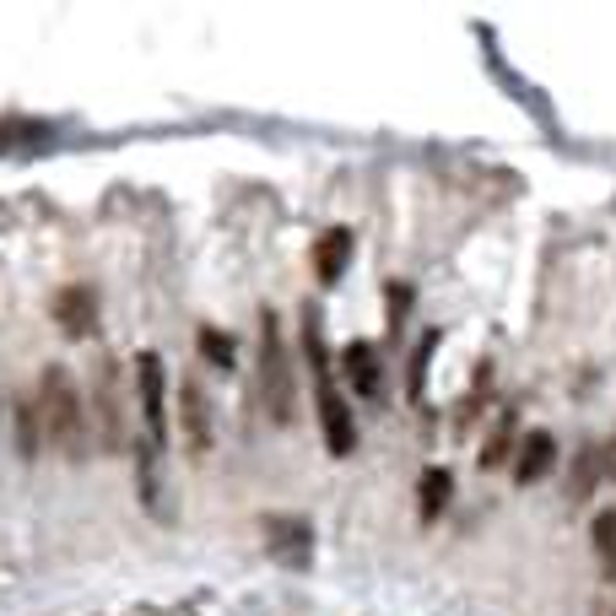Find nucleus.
Returning a JSON list of instances; mask_svg holds the SVG:
<instances>
[{
	"mask_svg": "<svg viewBox=\"0 0 616 616\" xmlns=\"http://www.w3.org/2000/svg\"><path fill=\"white\" fill-rule=\"evenodd\" d=\"M433 346H438V335H427V341H422V352L411 357V390H416V395H422V373H427V357H433Z\"/></svg>",
	"mask_w": 616,
	"mask_h": 616,
	"instance_id": "obj_14",
	"label": "nucleus"
},
{
	"mask_svg": "<svg viewBox=\"0 0 616 616\" xmlns=\"http://www.w3.org/2000/svg\"><path fill=\"white\" fill-rule=\"evenodd\" d=\"M135 384H141L147 427H152V438L163 444V357H158V352H141V357H135Z\"/></svg>",
	"mask_w": 616,
	"mask_h": 616,
	"instance_id": "obj_4",
	"label": "nucleus"
},
{
	"mask_svg": "<svg viewBox=\"0 0 616 616\" xmlns=\"http://www.w3.org/2000/svg\"><path fill=\"white\" fill-rule=\"evenodd\" d=\"M450 493H454V476L433 465V471L422 476V493H416V503H422V519H438V514H444V503H450Z\"/></svg>",
	"mask_w": 616,
	"mask_h": 616,
	"instance_id": "obj_11",
	"label": "nucleus"
},
{
	"mask_svg": "<svg viewBox=\"0 0 616 616\" xmlns=\"http://www.w3.org/2000/svg\"><path fill=\"white\" fill-rule=\"evenodd\" d=\"M201 352H211L216 368H233V335L216 325H201Z\"/></svg>",
	"mask_w": 616,
	"mask_h": 616,
	"instance_id": "obj_12",
	"label": "nucleus"
},
{
	"mask_svg": "<svg viewBox=\"0 0 616 616\" xmlns=\"http://www.w3.org/2000/svg\"><path fill=\"white\" fill-rule=\"evenodd\" d=\"M260 390H265V411L271 422H292V368H287V341H282V320L260 314Z\"/></svg>",
	"mask_w": 616,
	"mask_h": 616,
	"instance_id": "obj_3",
	"label": "nucleus"
},
{
	"mask_svg": "<svg viewBox=\"0 0 616 616\" xmlns=\"http://www.w3.org/2000/svg\"><path fill=\"white\" fill-rule=\"evenodd\" d=\"M341 363H346V378H352L357 395H378V352H373V341H352Z\"/></svg>",
	"mask_w": 616,
	"mask_h": 616,
	"instance_id": "obj_7",
	"label": "nucleus"
},
{
	"mask_svg": "<svg viewBox=\"0 0 616 616\" xmlns=\"http://www.w3.org/2000/svg\"><path fill=\"white\" fill-rule=\"evenodd\" d=\"M179 406H184V444H190V454H201L205 444H211V416H205L201 384H184V390H179Z\"/></svg>",
	"mask_w": 616,
	"mask_h": 616,
	"instance_id": "obj_5",
	"label": "nucleus"
},
{
	"mask_svg": "<svg viewBox=\"0 0 616 616\" xmlns=\"http://www.w3.org/2000/svg\"><path fill=\"white\" fill-rule=\"evenodd\" d=\"M552 460H557L552 433H531V438H525V450H519V460H514V476L531 487V482H541V476L552 471Z\"/></svg>",
	"mask_w": 616,
	"mask_h": 616,
	"instance_id": "obj_8",
	"label": "nucleus"
},
{
	"mask_svg": "<svg viewBox=\"0 0 616 616\" xmlns=\"http://www.w3.org/2000/svg\"><path fill=\"white\" fill-rule=\"evenodd\" d=\"M595 546H600V557H606V574H616V508H606V514L595 519Z\"/></svg>",
	"mask_w": 616,
	"mask_h": 616,
	"instance_id": "obj_13",
	"label": "nucleus"
},
{
	"mask_svg": "<svg viewBox=\"0 0 616 616\" xmlns=\"http://www.w3.org/2000/svg\"><path fill=\"white\" fill-rule=\"evenodd\" d=\"M503 450H508V422H497V433L487 438V450H482V465H497V460H503Z\"/></svg>",
	"mask_w": 616,
	"mask_h": 616,
	"instance_id": "obj_15",
	"label": "nucleus"
},
{
	"mask_svg": "<svg viewBox=\"0 0 616 616\" xmlns=\"http://www.w3.org/2000/svg\"><path fill=\"white\" fill-rule=\"evenodd\" d=\"M39 411H43V433L65 454H82V395H77V378L65 368H43Z\"/></svg>",
	"mask_w": 616,
	"mask_h": 616,
	"instance_id": "obj_1",
	"label": "nucleus"
},
{
	"mask_svg": "<svg viewBox=\"0 0 616 616\" xmlns=\"http://www.w3.org/2000/svg\"><path fill=\"white\" fill-rule=\"evenodd\" d=\"M54 314H60V325L65 330H92V292L87 287H65L60 292V303H54Z\"/></svg>",
	"mask_w": 616,
	"mask_h": 616,
	"instance_id": "obj_10",
	"label": "nucleus"
},
{
	"mask_svg": "<svg viewBox=\"0 0 616 616\" xmlns=\"http://www.w3.org/2000/svg\"><path fill=\"white\" fill-rule=\"evenodd\" d=\"M303 341H309V368H314V390H320L325 450L330 454H352V444H357V433H352V411H346V401H341V395H335V384H330V357H325V341H320L314 314L303 320Z\"/></svg>",
	"mask_w": 616,
	"mask_h": 616,
	"instance_id": "obj_2",
	"label": "nucleus"
},
{
	"mask_svg": "<svg viewBox=\"0 0 616 616\" xmlns=\"http://www.w3.org/2000/svg\"><path fill=\"white\" fill-rule=\"evenodd\" d=\"M346 254H352V233H346V228L320 233V244H314V271H320V282H335V276L346 271Z\"/></svg>",
	"mask_w": 616,
	"mask_h": 616,
	"instance_id": "obj_6",
	"label": "nucleus"
},
{
	"mask_svg": "<svg viewBox=\"0 0 616 616\" xmlns=\"http://www.w3.org/2000/svg\"><path fill=\"white\" fill-rule=\"evenodd\" d=\"M612 465H616V454H612Z\"/></svg>",
	"mask_w": 616,
	"mask_h": 616,
	"instance_id": "obj_16",
	"label": "nucleus"
},
{
	"mask_svg": "<svg viewBox=\"0 0 616 616\" xmlns=\"http://www.w3.org/2000/svg\"><path fill=\"white\" fill-rule=\"evenodd\" d=\"M271 546H276V557H287V563H297V568H303V563H309V525H297V519H282V514H276V519H271Z\"/></svg>",
	"mask_w": 616,
	"mask_h": 616,
	"instance_id": "obj_9",
	"label": "nucleus"
}]
</instances>
